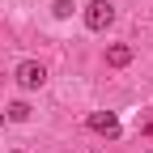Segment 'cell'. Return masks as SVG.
Masks as SVG:
<instances>
[{
	"mask_svg": "<svg viewBox=\"0 0 153 153\" xmlns=\"http://www.w3.org/2000/svg\"><path fill=\"white\" fill-rule=\"evenodd\" d=\"M17 85H22V89H43L47 85V68L38 60H22V64H17Z\"/></svg>",
	"mask_w": 153,
	"mask_h": 153,
	"instance_id": "obj_1",
	"label": "cell"
},
{
	"mask_svg": "<svg viewBox=\"0 0 153 153\" xmlns=\"http://www.w3.org/2000/svg\"><path fill=\"white\" fill-rule=\"evenodd\" d=\"M115 22V9L106 4V0H89V4H85V26L89 30H106Z\"/></svg>",
	"mask_w": 153,
	"mask_h": 153,
	"instance_id": "obj_2",
	"label": "cell"
},
{
	"mask_svg": "<svg viewBox=\"0 0 153 153\" xmlns=\"http://www.w3.org/2000/svg\"><path fill=\"white\" fill-rule=\"evenodd\" d=\"M89 132H98V136H119L115 111H94V115H89Z\"/></svg>",
	"mask_w": 153,
	"mask_h": 153,
	"instance_id": "obj_3",
	"label": "cell"
},
{
	"mask_svg": "<svg viewBox=\"0 0 153 153\" xmlns=\"http://www.w3.org/2000/svg\"><path fill=\"white\" fill-rule=\"evenodd\" d=\"M132 55H136V51H132L128 43H111V47H106V64H111V68H128Z\"/></svg>",
	"mask_w": 153,
	"mask_h": 153,
	"instance_id": "obj_4",
	"label": "cell"
},
{
	"mask_svg": "<svg viewBox=\"0 0 153 153\" xmlns=\"http://www.w3.org/2000/svg\"><path fill=\"white\" fill-rule=\"evenodd\" d=\"M9 119H13V123H26V119H30V106H26V102H13V106H9Z\"/></svg>",
	"mask_w": 153,
	"mask_h": 153,
	"instance_id": "obj_5",
	"label": "cell"
},
{
	"mask_svg": "<svg viewBox=\"0 0 153 153\" xmlns=\"http://www.w3.org/2000/svg\"><path fill=\"white\" fill-rule=\"evenodd\" d=\"M72 9H76V4H72V0H55V4H51V13H55V17H60V22H64V17H72Z\"/></svg>",
	"mask_w": 153,
	"mask_h": 153,
	"instance_id": "obj_6",
	"label": "cell"
},
{
	"mask_svg": "<svg viewBox=\"0 0 153 153\" xmlns=\"http://www.w3.org/2000/svg\"><path fill=\"white\" fill-rule=\"evenodd\" d=\"M145 136H153V123H145Z\"/></svg>",
	"mask_w": 153,
	"mask_h": 153,
	"instance_id": "obj_7",
	"label": "cell"
},
{
	"mask_svg": "<svg viewBox=\"0 0 153 153\" xmlns=\"http://www.w3.org/2000/svg\"><path fill=\"white\" fill-rule=\"evenodd\" d=\"M0 123H4V111H0Z\"/></svg>",
	"mask_w": 153,
	"mask_h": 153,
	"instance_id": "obj_8",
	"label": "cell"
},
{
	"mask_svg": "<svg viewBox=\"0 0 153 153\" xmlns=\"http://www.w3.org/2000/svg\"><path fill=\"white\" fill-rule=\"evenodd\" d=\"M17 153H22V149H17Z\"/></svg>",
	"mask_w": 153,
	"mask_h": 153,
	"instance_id": "obj_9",
	"label": "cell"
}]
</instances>
